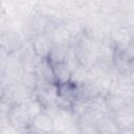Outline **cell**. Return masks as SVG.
<instances>
[{
  "instance_id": "obj_4",
  "label": "cell",
  "mask_w": 134,
  "mask_h": 134,
  "mask_svg": "<svg viewBox=\"0 0 134 134\" xmlns=\"http://www.w3.org/2000/svg\"><path fill=\"white\" fill-rule=\"evenodd\" d=\"M30 128L42 134H47L54 130V120L50 115L42 111L32 117Z\"/></svg>"
},
{
  "instance_id": "obj_3",
  "label": "cell",
  "mask_w": 134,
  "mask_h": 134,
  "mask_svg": "<svg viewBox=\"0 0 134 134\" xmlns=\"http://www.w3.org/2000/svg\"><path fill=\"white\" fill-rule=\"evenodd\" d=\"M49 64L52 69L55 85L66 83L72 80V69L70 67L68 60L58 63H49Z\"/></svg>"
},
{
  "instance_id": "obj_2",
  "label": "cell",
  "mask_w": 134,
  "mask_h": 134,
  "mask_svg": "<svg viewBox=\"0 0 134 134\" xmlns=\"http://www.w3.org/2000/svg\"><path fill=\"white\" fill-rule=\"evenodd\" d=\"M55 96L68 100L70 103H75L79 99V83L74 81H69L66 83L55 85Z\"/></svg>"
},
{
  "instance_id": "obj_9",
  "label": "cell",
  "mask_w": 134,
  "mask_h": 134,
  "mask_svg": "<svg viewBox=\"0 0 134 134\" xmlns=\"http://www.w3.org/2000/svg\"><path fill=\"white\" fill-rule=\"evenodd\" d=\"M118 134H134V129H124V130H119Z\"/></svg>"
},
{
  "instance_id": "obj_5",
  "label": "cell",
  "mask_w": 134,
  "mask_h": 134,
  "mask_svg": "<svg viewBox=\"0 0 134 134\" xmlns=\"http://www.w3.org/2000/svg\"><path fill=\"white\" fill-rule=\"evenodd\" d=\"M50 48H51V46L49 45L46 38H44L43 36H37L32 40L31 49H32L35 55L40 58L41 60L47 59L49 51H50Z\"/></svg>"
},
{
  "instance_id": "obj_10",
  "label": "cell",
  "mask_w": 134,
  "mask_h": 134,
  "mask_svg": "<svg viewBox=\"0 0 134 134\" xmlns=\"http://www.w3.org/2000/svg\"><path fill=\"white\" fill-rule=\"evenodd\" d=\"M23 134H42V133H40V132H38V131H36V130L29 128V129L25 130V131L23 132Z\"/></svg>"
},
{
  "instance_id": "obj_7",
  "label": "cell",
  "mask_w": 134,
  "mask_h": 134,
  "mask_svg": "<svg viewBox=\"0 0 134 134\" xmlns=\"http://www.w3.org/2000/svg\"><path fill=\"white\" fill-rule=\"evenodd\" d=\"M20 83V85L32 93L40 86V75L35 70H24Z\"/></svg>"
},
{
  "instance_id": "obj_11",
  "label": "cell",
  "mask_w": 134,
  "mask_h": 134,
  "mask_svg": "<svg viewBox=\"0 0 134 134\" xmlns=\"http://www.w3.org/2000/svg\"><path fill=\"white\" fill-rule=\"evenodd\" d=\"M4 94H5V88H4L3 85L0 83V100H2Z\"/></svg>"
},
{
  "instance_id": "obj_6",
  "label": "cell",
  "mask_w": 134,
  "mask_h": 134,
  "mask_svg": "<svg viewBox=\"0 0 134 134\" xmlns=\"http://www.w3.org/2000/svg\"><path fill=\"white\" fill-rule=\"evenodd\" d=\"M104 104H105V107L113 114L122 111L128 105L124 97L114 93H108L104 98Z\"/></svg>"
},
{
  "instance_id": "obj_1",
  "label": "cell",
  "mask_w": 134,
  "mask_h": 134,
  "mask_svg": "<svg viewBox=\"0 0 134 134\" xmlns=\"http://www.w3.org/2000/svg\"><path fill=\"white\" fill-rule=\"evenodd\" d=\"M32 116L26 109L25 104H15L8 110V120L13 128L25 131L30 128Z\"/></svg>"
},
{
  "instance_id": "obj_12",
  "label": "cell",
  "mask_w": 134,
  "mask_h": 134,
  "mask_svg": "<svg viewBox=\"0 0 134 134\" xmlns=\"http://www.w3.org/2000/svg\"><path fill=\"white\" fill-rule=\"evenodd\" d=\"M47 134H63V133H61V132H59V131H57V130H52L51 132H49V133H47Z\"/></svg>"
},
{
  "instance_id": "obj_8",
  "label": "cell",
  "mask_w": 134,
  "mask_h": 134,
  "mask_svg": "<svg viewBox=\"0 0 134 134\" xmlns=\"http://www.w3.org/2000/svg\"><path fill=\"white\" fill-rule=\"evenodd\" d=\"M49 63H58L62 61H66L67 59V50H65L62 46H52L50 48L49 54L46 59Z\"/></svg>"
}]
</instances>
